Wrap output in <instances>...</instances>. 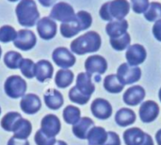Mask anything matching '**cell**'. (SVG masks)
Returning <instances> with one entry per match:
<instances>
[{
    "label": "cell",
    "instance_id": "d6986e66",
    "mask_svg": "<svg viewBox=\"0 0 161 145\" xmlns=\"http://www.w3.org/2000/svg\"><path fill=\"white\" fill-rule=\"evenodd\" d=\"M54 68L52 64L47 60H40L36 64L35 68V77L40 82H44L50 80L53 76Z\"/></svg>",
    "mask_w": 161,
    "mask_h": 145
},
{
    "label": "cell",
    "instance_id": "3957f363",
    "mask_svg": "<svg viewBox=\"0 0 161 145\" xmlns=\"http://www.w3.org/2000/svg\"><path fill=\"white\" fill-rule=\"evenodd\" d=\"M15 13L19 23L25 27L34 26L40 18V13L34 0L20 1L16 7Z\"/></svg>",
    "mask_w": 161,
    "mask_h": 145
},
{
    "label": "cell",
    "instance_id": "d590c367",
    "mask_svg": "<svg viewBox=\"0 0 161 145\" xmlns=\"http://www.w3.org/2000/svg\"><path fill=\"white\" fill-rule=\"evenodd\" d=\"M69 98L74 103H77L79 105H85L89 102L91 97L82 94L75 86H74L69 91Z\"/></svg>",
    "mask_w": 161,
    "mask_h": 145
},
{
    "label": "cell",
    "instance_id": "f35d334b",
    "mask_svg": "<svg viewBox=\"0 0 161 145\" xmlns=\"http://www.w3.org/2000/svg\"><path fill=\"white\" fill-rule=\"evenodd\" d=\"M131 5L134 12L141 14V13H144L147 10L150 3L149 0H131Z\"/></svg>",
    "mask_w": 161,
    "mask_h": 145
},
{
    "label": "cell",
    "instance_id": "f6af8a7d",
    "mask_svg": "<svg viewBox=\"0 0 161 145\" xmlns=\"http://www.w3.org/2000/svg\"><path fill=\"white\" fill-rule=\"evenodd\" d=\"M55 145H68L65 142H63V141H57V142H56V144Z\"/></svg>",
    "mask_w": 161,
    "mask_h": 145
},
{
    "label": "cell",
    "instance_id": "8d00e7d4",
    "mask_svg": "<svg viewBox=\"0 0 161 145\" xmlns=\"http://www.w3.org/2000/svg\"><path fill=\"white\" fill-rule=\"evenodd\" d=\"M76 19H77L78 22L80 23V25H81L82 31L90 28L92 23V15L89 12L84 11V10H80V11H78L76 13Z\"/></svg>",
    "mask_w": 161,
    "mask_h": 145
},
{
    "label": "cell",
    "instance_id": "60d3db41",
    "mask_svg": "<svg viewBox=\"0 0 161 145\" xmlns=\"http://www.w3.org/2000/svg\"><path fill=\"white\" fill-rule=\"evenodd\" d=\"M153 34L154 37L161 42V20H158L155 22L153 26Z\"/></svg>",
    "mask_w": 161,
    "mask_h": 145
},
{
    "label": "cell",
    "instance_id": "ffe728a7",
    "mask_svg": "<svg viewBox=\"0 0 161 145\" xmlns=\"http://www.w3.org/2000/svg\"><path fill=\"white\" fill-rule=\"evenodd\" d=\"M94 127V122L89 117H82L80 120L73 126V133L74 135L80 139L86 140L90 130Z\"/></svg>",
    "mask_w": 161,
    "mask_h": 145
},
{
    "label": "cell",
    "instance_id": "4fadbf2b",
    "mask_svg": "<svg viewBox=\"0 0 161 145\" xmlns=\"http://www.w3.org/2000/svg\"><path fill=\"white\" fill-rule=\"evenodd\" d=\"M147 57V52L145 48L141 44H133L127 48L125 58L130 66L138 67L142 64Z\"/></svg>",
    "mask_w": 161,
    "mask_h": 145
},
{
    "label": "cell",
    "instance_id": "e575fe53",
    "mask_svg": "<svg viewBox=\"0 0 161 145\" xmlns=\"http://www.w3.org/2000/svg\"><path fill=\"white\" fill-rule=\"evenodd\" d=\"M17 37V32L10 25H3L0 27V42L8 43L14 41Z\"/></svg>",
    "mask_w": 161,
    "mask_h": 145
},
{
    "label": "cell",
    "instance_id": "ab89813d",
    "mask_svg": "<svg viewBox=\"0 0 161 145\" xmlns=\"http://www.w3.org/2000/svg\"><path fill=\"white\" fill-rule=\"evenodd\" d=\"M103 145H121V140L119 135L113 131L108 132V139Z\"/></svg>",
    "mask_w": 161,
    "mask_h": 145
},
{
    "label": "cell",
    "instance_id": "7a4b0ae2",
    "mask_svg": "<svg viewBox=\"0 0 161 145\" xmlns=\"http://www.w3.org/2000/svg\"><path fill=\"white\" fill-rule=\"evenodd\" d=\"M130 4L127 0H112L105 3L99 11L100 17L104 21L124 20L129 13Z\"/></svg>",
    "mask_w": 161,
    "mask_h": 145
},
{
    "label": "cell",
    "instance_id": "7dc6e473",
    "mask_svg": "<svg viewBox=\"0 0 161 145\" xmlns=\"http://www.w3.org/2000/svg\"><path fill=\"white\" fill-rule=\"evenodd\" d=\"M1 54H2V50H1V47H0V57H1Z\"/></svg>",
    "mask_w": 161,
    "mask_h": 145
},
{
    "label": "cell",
    "instance_id": "bcb514c9",
    "mask_svg": "<svg viewBox=\"0 0 161 145\" xmlns=\"http://www.w3.org/2000/svg\"><path fill=\"white\" fill-rule=\"evenodd\" d=\"M158 98H159V100L161 102V88L159 89V92H158Z\"/></svg>",
    "mask_w": 161,
    "mask_h": 145
},
{
    "label": "cell",
    "instance_id": "9a60e30c",
    "mask_svg": "<svg viewBox=\"0 0 161 145\" xmlns=\"http://www.w3.org/2000/svg\"><path fill=\"white\" fill-rule=\"evenodd\" d=\"M91 111L94 117L100 120H107L112 114V107L110 103L104 98H96L91 105Z\"/></svg>",
    "mask_w": 161,
    "mask_h": 145
},
{
    "label": "cell",
    "instance_id": "484cf974",
    "mask_svg": "<svg viewBox=\"0 0 161 145\" xmlns=\"http://www.w3.org/2000/svg\"><path fill=\"white\" fill-rule=\"evenodd\" d=\"M74 73L69 69H59L55 77V83L58 88H66L70 86L74 81Z\"/></svg>",
    "mask_w": 161,
    "mask_h": 145
},
{
    "label": "cell",
    "instance_id": "7c38bea8",
    "mask_svg": "<svg viewBox=\"0 0 161 145\" xmlns=\"http://www.w3.org/2000/svg\"><path fill=\"white\" fill-rule=\"evenodd\" d=\"M61 129V124L55 114L45 115L41 122V130L48 137L55 138Z\"/></svg>",
    "mask_w": 161,
    "mask_h": 145
},
{
    "label": "cell",
    "instance_id": "44dd1931",
    "mask_svg": "<svg viewBox=\"0 0 161 145\" xmlns=\"http://www.w3.org/2000/svg\"><path fill=\"white\" fill-rule=\"evenodd\" d=\"M128 29V22L124 20H113L108 22L106 26V32L110 37V38H118L126 33Z\"/></svg>",
    "mask_w": 161,
    "mask_h": 145
},
{
    "label": "cell",
    "instance_id": "7402d4cb",
    "mask_svg": "<svg viewBox=\"0 0 161 145\" xmlns=\"http://www.w3.org/2000/svg\"><path fill=\"white\" fill-rule=\"evenodd\" d=\"M44 103L50 110H58L63 105L64 99L62 94L56 89H48L43 96Z\"/></svg>",
    "mask_w": 161,
    "mask_h": 145
},
{
    "label": "cell",
    "instance_id": "e0dca14e",
    "mask_svg": "<svg viewBox=\"0 0 161 145\" xmlns=\"http://www.w3.org/2000/svg\"><path fill=\"white\" fill-rule=\"evenodd\" d=\"M145 98V90L141 85H134L128 88L124 96L123 99L128 106H137L141 104Z\"/></svg>",
    "mask_w": 161,
    "mask_h": 145
},
{
    "label": "cell",
    "instance_id": "9c48e42d",
    "mask_svg": "<svg viewBox=\"0 0 161 145\" xmlns=\"http://www.w3.org/2000/svg\"><path fill=\"white\" fill-rule=\"evenodd\" d=\"M52 59L58 67L63 69H68L69 68H72L76 61L72 52L65 47H58L55 49L52 53Z\"/></svg>",
    "mask_w": 161,
    "mask_h": 145
},
{
    "label": "cell",
    "instance_id": "30bf717a",
    "mask_svg": "<svg viewBox=\"0 0 161 145\" xmlns=\"http://www.w3.org/2000/svg\"><path fill=\"white\" fill-rule=\"evenodd\" d=\"M37 43L35 34L31 30L22 29L17 32V37L13 41V45L21 51H29Z\"/></svg>",
    "mask_w": 161,
    "mask_h": 145
},
{
    "label": "cell",
    "instance_id": "ac0fdd59",
    "mask_svg": "<svg viewBox=\"0 0 161 145\" xmlns=\"http://www.w3.org/2000/svg\"><path fill=\"white\" fill-rule=\"evenodd\" d=\"M92 75H90L87 72H80L76 77V84L75 87L84 95L91 97L94 91L95 86L92 82Z\"/></svg>",
    "mask_w": 161,
    "mask_h": 145
},
{
    "label": "cell",
    "instance_id": "5bb4252c",
    "mask_svg": "<svg viewBox=\"0 0 161 145\" xmlns=\"http://www.w3.org/2000/svg\"><path fill=\"white\" fill-rule=\"evenodd\" d=\"M37 31L42 39L49 40L57 34V23L50 17H43L37 22Z\"/></svg>",
    "mask_w": 161,
    "mask_h": 145
},
{
    "label": "cell",
    "instance_id": "74e56055",
    "mask_svg": "<svg viewBox=\"0 0 161 145\" xmlns=\"http://www.w3.org/2000/svg\"><path fill=\"white\" fill-rule=\"evenodd\" d=\"M34 141L37 145H55L57 142V140L55 138H50L46 136L41 129L36 132Z\"/></svg>",
    "mask_w": 161,
    "mask_h": 145
},
{
    "label": "cell",
    "instance_id": "83f0119b",
    "mask_svg": "<svg viewBox=\"0 0 161 145\" xmlns=\"http://www.w3.org/2000/svg\"><path fill=\"white\" fill-rule=\"evenodd\" d=\"M80 31H82V28L77 19H75L73 22H62L60 25V34L67 38L76 36Z\"/></svg>",
    "mask_w": 161,
    "mask_h": 145
},
{
    "label": "cell",
    "instance_id": "f1b7e54d",
    "mask_svg": "<svg viewBox=\"0 0 161 145\" xmlns=\"http://www.w3.org/2000/svg\"><path fill=\"white\" fill-rule=\"evenodd\" d=\"M63 119L64 121L69 124V125H75L76 124L80 118H81V112L80 110L73 105H69L67 106L64 110H63V113H62Z\"/></svg>",
    "mask_w": 161,
    "mask_h": 145
},
{
    "label": "cell",
    "instance_id": "f546056e",
    "mask_svg": "<svg viewBox=\"0 0 161 145\" xmlns=\"http://www.w3.org/2000/svg\"><path fill=\"white\" fill-rule=\"evenodd\" d=\"M22 118L21 114L16 112H10L4 115L1 120V127L4 130L8 132H12L17 121Z\"/></svg>",
    "mask_w": 161,
    "mask_h": 145
},
{
    "label": "cell",
    "instance_id": "ba28073f",
    "mask_svg": "<svg viewBox=\"0 0 161 145\" xmlns=\"http://www.w3.org/2000/svg\"><path fill=\"white\" fill-rule=\"evenodd\" d=\"M85 68L87 73L90 75H95L94 79L96 82L100 81V75L104 74L108 69L107 60L101 55H92L85 61Z\"/></svg>",
    "mask_w": 161,
    "mask_h": 145
},
{
    "label": "cell",
    "instance_id": "4dcf8cb0",
    "mask_svg": "<svg viewBox=\"0 0 161 145\" xmlns=\"http://www.w3.org/2000/svg\"><path fill=\"white\" fill-rule=\"evenodd\" d=\"M23 56L21 55V53L14 52V51H10L8 52L5 56H4V63L5 65L10 68V69H17L20 67V64L23 60Z\"/></svg>",
    "mask_w": 161,
    "mask_h": 145
},
{
    "label": "cell",
    "instance_id": "2e32d148",
    "mask_svg": "<svg viewBox=\"0 0 161 145\" xmlns=\"http://www.w3.org/2000/svg\"><path fill=\"white\" fill-rule=\"evenodd\" d=\"M20 108L26 114H35L41 110L42 102L37 95L26 94L20 101Z\"/></svg>",
    "mask_w": 161,
    "mask_h": 145
},
{
    "label": "cell",
    "instance_id": "c3c4849f",
    "mask_svg": "<svg viewBox=\"0 0 161 145\" xmlns=\"http://www.w3.org/2000/svg\"><path fill=\"white\" fill-rule=\"evenodd\" d=\"M8 1H10V2H15V1H18V0H8Z\"/></svg>",
    "mask_w": 161,
    "mask_h": 145
},
{
    "label": "cell",
    "instance_id": "4316f807",
    "mask_svg": "<svg viewBox=\"0 0 161 145\" xmlns=\"http://www.w3.org/2000/svg\"><path fill=\"white\" fill-rule=\"evenodd\" d=\"M104 88L106 89L107 92H108L110 94H119L124 90L125 85L119 81V79L117 78L116 75L111 74L105 78Z\"/></svg>",
    "mask_w": 161,
    "mask_h": 145
},
{
    "label": "cell",
    "instance_id": "7bdbcfd3",
    "mask_svg": "<svg viewBox=\"0 0 161 145\" xmlns=\"http://www.w3.org/2000/svg\"><path fill=\"white\" fill-rule=\"evenodd\" d=\"M40 4L43 7H51L57 0H38Z\"/></svg>",
    "mask_w": 161,
    "mask_h": 145
},
{
    "label": "cell",
    "instance_id": "8992f818",
    "mask_svg": "<svg viewBox=\"0 0 161 145\" xmlns=\"http://www.w3.org/2000/svg\"><path fill=\"white\" fill-rule=\"evenodd\" d=\"M116 76L124 85L132 84L140 81L142 69L139 67H133L128 63H124L118 68Z\"/></svg>",
    "mask_w": 161,
    "mask_h": 145
},
{
    "label": "cell",
    "instance_id": "cb8c5ba5",
    "mask_svg": "<svg viewBox=\"0 0 161 145\" xmlns=\"http://www.w3.org/2000/svg\"><path fill=\"white\" fill-rule=\"evenodd\" d=\"M31 131H32L31 123L28 120L24 119L22 117L17 121L12 132H13L14 138L20 139V140H26L30 136Z\"/></svg>",
    "mask_w": 161,
    "mask_h": 145
},
{
    "label": "cell",
    "instance_id": "681fc988",
    "mask_svg": "<svg viewBox=\"0 0 161 145\" xmlns=\"http://www.w3.org/2000/svg\"><path fill=\"white\" fill-rule=\"evenodd\" d=\"M0 114H1V108H0Z\"/></svg>",
    "mask_w": 161,
    "mask_h": 145
},
{
    "label": "cell",
    "instance_id": "277c9868",
    "mask_svg": "<svg viewBox=\"0 0 161 145\" xmlns=\"http://www.w3.org/2000/svg\"><path fill=\"white\" fill-rule=\"evenodd\" d=\"M26 87L27 85L25 81L18 75L9 76L4 83L5 93L11 98H23L25 94Z\"/></svg>",
    "mask_w": 161,
    "mask_h": 145
},
{
    "label": "cell",
    "instance_id": "52a82bcc",
    "mask_svg": "<svg viewBox=\"0 0 161 145\" xmlns=\"http://www.w3.org/2000/svg\"><path fill=\"white\" fill-rule=\"evenodd\" d=\"M50 18L61 22H69L76 19V13H75L71 5L65 2H59L54 5L50 12Z\"/></svg>",
    "mask_w": 161,
    "mask_h": 145
},
{
    "label": "cell",
    "instance_id": "6da1fadb",
    "mask_svg": "<svg viewBox=\"0 0 161 145\" xmlns=\"http://www.w3.org/2000/svg\"><path fill=\"white\" fill-rule=\"evenodd\" d=\"M101 44L100 35L94 31H89L72 41L71 51L78 55H83L99 51Z\"/></svg>",
    "mask_w": 161,
    "mask_h": 145
},
{
    "label": "cell",
    "instance_id": "d6a6232c",
    "mask_svg": "<svg viewBox=\"0 0 161 145\" xmlns=\"http://www.w3.org/2000/svg\"><path fill=\"white\" fill-rule=\"evenodd\" d=\"M109 42H110L111 47L114 50L120 52V51H124L129 47L130 42H131V38H130V35L126 32L125 34H124L121 37L110 38Z\"/></svg>",
    "mask_w": 161,
    "mask_h": 145
},
{
    "label": "cell",
    "instance_id": "1f68e13d",
    "mask_svg": "<svg viewBox=\"0 0 161 145\" xmlns=\"http://www.w3.org/2000/svg\"><path fill=\"white\" fill-rule=\"evenodd\" d=\"M143 14L148 22H157L161 20V4L158 2L150 3L149 8Z\"/></svg>",
    "mask_w": 161,
    "mask_h": 145
},
{
    "label": "cell",
    "instance_id": "603a6c76",
    "mask_svg": "<svg viewBox=\"0 0 161 145\" xmlns=\"http://www.w3.org/2000/svg\"><path fill=\"white\" fill-rule=\"evenodd\" d=\"M136 113L134 111L128 108H123L119 110L115 114V122L120 127H128L135 123Z\"/></svg>",
    "mask_w": 161,
    "mask_h": 145
},
{
    "label": "cell",
    "instance_id": "8fae6325",
    "mask_svg": "<svg viewBox=\"0 0 161 145\" xmlns=\"http://www.w3.org/2000/svg\"><path fill=\"white\" fill-rule=\"evenodd\" d=\"M139 113L140 118L143 123H152L158 118L159 114V106L153 100H146L142 103Z\"/></svg>",
    "mask_w": 161,
    "mask_h": 145
},
{
    "label": "cell",
    "instance_id": "ee69618b",
    "mask_svg": "<svg viewBox=\"0 0 161 145\" xmlns=\"http://www.w3.org/2000/svg\"><path fill=\"white\" fill-rule=\"evenodd\" d=\"M156 141L158 142V144L161 145V129H159L156 134Z\"/></svg>",
    "mask_w": 161,
    "mask_h": 145
},
{
    "label": "cell",
    "instance_id": "836d02e7",
    "mask_svg": "<svg viewBox=\"0 0 161 145\" xmlns=\"http://www.w3.org/2000/svg\"><path fill=\"white\" fill-rule=\"evenodd\" d=\"M35 68H36V64L31 59H26V58H24L22 60L19 67L22 74L27 79H32L35 77Z\"/></svg>",
    "mask_w": 161,
    "mask_h": 145
},
{
    "label": "cell",
    "instance_id": "5b68a950",
    "mask_svg": "<svg viewBox=\"0 0 161 145\" xmlns=\"http://www.w3.org/2000/svg\"><path fill=\"white\" fill-rule=\"evenodd\" d=\"M123 137L126 145H155L153 138L139 128H131L125 130Z\"/></svg>",
    "mask_w": 161,
    "mask_h": 145
},
{
    "label": "cell",
    "instance_id": "b9f144b4",
    "mask_svg": "<svg viewBox=\"0 0 161 145\" xmlns=\"http://www.w3.org/2000/svg\"><path fill=\"white\" fill-rule=\"evenodd\" d=\"M7 145H29V142L26 140H20V139L11 137L9 139V141L8 142Z\"/></svg>",
    "mask_w": 161,
    "mask_h": 145
},
{
    "label": "cell",
    "instance_id": "d4e9b609",
    "mask_svg": "<svg viewBox=\"0 0 161 145\" xmlns=\"http://www.w3.org/2000/svg\"><path fill=\"white\" fill-rule=\"evenodd\" d=\"M108 139V132L104 128L93 127L87 137L89 145H103Z\"/></svg>",
    "mask_w": 161,
    "mask_h": 145
}]
</instances>
